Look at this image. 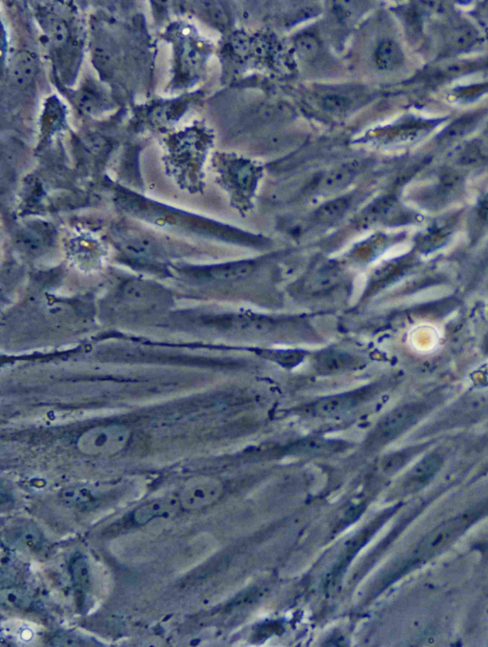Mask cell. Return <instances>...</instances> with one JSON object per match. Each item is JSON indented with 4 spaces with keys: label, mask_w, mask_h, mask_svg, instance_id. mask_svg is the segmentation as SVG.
<instances>
[{
    "label": "cell",
    "mask_w": 488,
    "mask_h": 647,
    "mask_svg": "<svg viewBox=\"0 0 488 647\" xmlns=\"http://www.w3.org/2000/svg\"><path fill=\"white\" fill-rule=\"evenodd\" d=\"M71 570L75 587L80 592H87L91 587V572L88 561L83 557L75 558L71 566Z\"/></svg>",
    "instance_id": "cell-5"
},
{
    "label": "cell",
    "mask_w": 488,
    "mask_h": 647,
    "mask_svg": "<svg viewBox=\"0 0 488 647\" xmlns=\"http://www.w3.org/2000/svg\"><path fill=\"white\" fill-rule=\"evenodd\" d=\"M180 506L178 497H159L137 509L134 513V521L137 524H146L154 519L169 518L178 512Z\"/></svg>",
    "instance_id": "cell-3"
},
{
    "label": "cell",
    "mask_w": 488,
    "mask_h": 647,
    "mask_svg": "<svg viewBox=\"0 0 488 647\" xmlns=\"http://www.w3.org/2000/svg\"><path fill=\"white\" fill-rule=\"evenodd\" d=\"M353 177V170L350 168H342L331 173L323 183V188L326 190H334L348 183Z\"/></svg>",
    "instance_id": "cell-9"
},
{
    "label": "cell",
    "mask_w": 488,
    "mask_h": 647,
    "mask_svg": "<svg viewBox=\"0 0 488 647\" xmlns=\"http://www.w3.org/2000/svg\"><path fill=\"white\" fill-rule=\"evenodd\" d=\"M131 431L119 424L95 426L78 438V449L86 455H114L128 444Z\"/></svg>",
    "instance_id": "cell-1"
},
{
    "label": "cell",
    "mask_w": 488,
    "mask_h": 647,
    "mask_svg": "<svg viewBox=\"0 0 488 647\" xmlns=\"http://www.w3.org/2000/svg\"><path fill=\"white\" fill-rule=\"evenodd\" d=\"M222 492V485L219 480L200 475L185 482L178 499L181 506L186 510H200L215 503Z\"/></svg>",
    "instance_id": "cell-2"
},
{
    "label": "cell",
    "mask_w": 488,
    "mask_h": 647,
    "mask_svg": "<svg viewBox=\"0 0 488 647\" xmlns=\"http://www.w3.org/2000/svg\"><path fill=\"white\" fill-rule=\"evenodd\" d=\"M323 105L327 111L340 113L347 111L350 100L342 95H328L323 100Z\"/></svg>",
    "instance_id": "cell-12"
},
{
    "label": "cell",
    "mask_w": 488,
    "mask_h": 647,
    "mask_svg": "<svg viewBox=\"0 0 488 647\" xmlns=\"http://www.w3.org/2000/svg\"><path fill=\"white\" fill-rule=\"evenodd\" d=\"M351 401L348 400L345 397H337V398H331L329 400H325L318 404L317 411L321 416H334L345 411L348 408V405Z\"/></svg>",
    "instance_id": "cell-8"
},
{
    "label": "cell",
    "mask_w": 488,
    "mask_h": 647,
    "mask_svg": "<svg viewBox=\"0 0 488 647\" xmlns=\"http://www.w3.org/2000/svg\"><path fill=\"white\" fill-rule=\"evenodd\" d=\"M397 58V50L393 44L390 43H382L377 48L376 60L377 65L381 67L388 68L395 63Z\"/></svg>",
    "instance_id": "cell-11"
},
{
    "label": "cell",
    "mask_w": 488,
    "mask_h": 647,
    "mask_svg": "<svg viewBox=\"0 0 488 647\" xmlns=\"http://www.w3.org/2000/svg\"><path fill=\"white\" fill-rule=\"evenodd\" d=\"M61 499L69 506H80L92 501L93 495L90 490L86 488H72L66 490Z\"/></svg>",
    "instance_id": "cell-7"
},
{
    "label": "cell",
    "mask_w": 488,
    "mask_h": 647,
    "mask_svg": "<svg viewBox=\"0 0 488 647\" xmlns=\"http://www.w3.org/2000/svg\"><path fill=\"white\" fill-rule=\"evenodd\" d=\"M347 201L345 198L333 201V202L326 203L318 210V216L321 220L335 219L340 214L345 212L347 207Z\"/></svg>",
    "instance_id": "cell-10"
},
{
    "label": "cell",
    "mask_w": 488,
    "mask_h": 647,
    "mask_svg": "<svg viewBox=\"0 0 488 647\" xmlns=\"http://www.w3.org/2000/svg\"><path fill=\"white\" fill-rule=\"evenodd\" d=\"M462 521L456 519L443 524L437 529L431 532L428 536L423 538L421 543L420 552L423 557L431 556L440 551L443 546L450 543L451 539L457 535L458 531L462 529Z\"/></svg>",
    "instance_id": "cell-4"
},
{
    "label": "cell",
    "mask_w": 488,
    "mask_h": 647,
    "mask_svg": "<svg viewBox=\"0 0 488 647\" xmlns=\"http://www.w3.org/2000/svg\"><path fill=\"white\" fill-rule=\"evenodd\" d=\"M296 51L301 60L310 61L315 60L320 50L318 39L312 35L303 34L298 36L295 43Z\"/></svg>",
    "instance_id": "cell-6"
}]
</instances>
